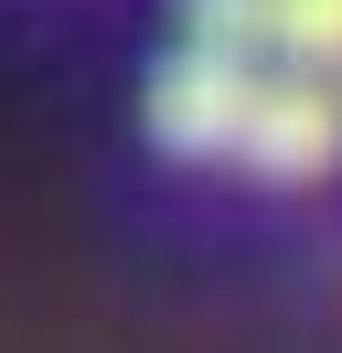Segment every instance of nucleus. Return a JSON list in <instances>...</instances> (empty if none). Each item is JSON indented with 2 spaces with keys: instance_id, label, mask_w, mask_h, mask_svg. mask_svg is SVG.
Wrapping results in <instances>:
<instances>
[{
  "instance_id": "3",
  "label": "nucleus",
  "mask_w": 342,
  "mask_h": 353,
  "mask_svg": "<svg viewBox=\"0 0 342 353\" xmlns=\"http://www.w3.org/2000/svg\"><path fill=\"white\" fill-rule=\"evenodd\" d=\"M268 65L289 75H342V0H268Z\"/></svg>"
},
{
  "instance_id": "2",
  "label": "nucleus",
  "mask_w": 342,
  "mask_h": 353,
  "mask_svg": "<svg viewBox=\"0 0 342 353\" xmlns=\"http://www.w3.org/2000/svg\"><path fill=\"white\" fill-rule=\"evenodd\" d=\"M246 86H256V65H235V54H192V43H182L161 75H150V139H161L171 161H235Z\"/></svg>"
},
{
  "instance_id": "1",
  "label": "nucleus",
  "mask_w": 342,
  "mask_h": 353,
  "mask_svg": "<svg viewBox=\"0 0 342 353\" xmlns=\"http://www.w3.org/2000/svg\"><path fill=\"white\" fill-rule=\"evenodd\" d=\"M332 150H342V86L289 75V65H256L246 129H235V161L268 172V182H310V172H332Z\"/></svg>"
},
{
  "instance_id": "4",
  "label": "nucleus",
  "mask_w": 342,
  "mask_h": 353,
  "mask_svg": "<svg viewBox=\"0 0 342 353\" xmlns=\"http://www.w3.org/2000/svg\"><path fill=\"white\" fill-rule=\"evenodd\" d=\"M182 43L192 54H235V65H268V0H182Z\"/></svg>"
}]
</instances>
